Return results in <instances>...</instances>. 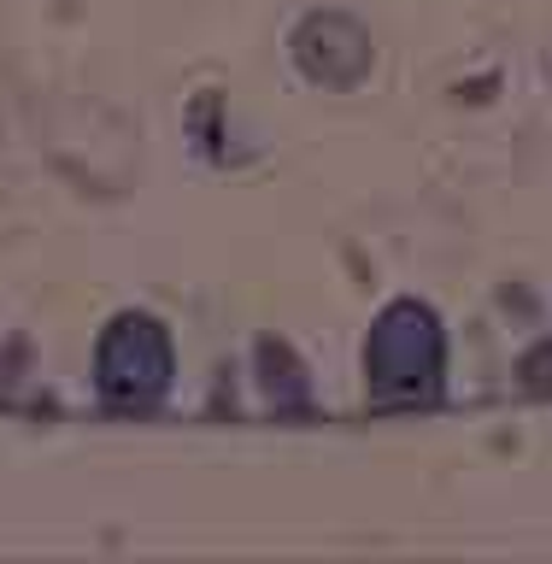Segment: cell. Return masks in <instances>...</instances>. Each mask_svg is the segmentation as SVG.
<instances>
[{
  "mask_svg": "<svg viewBox=\"0 0 552 564\" xmlns=\"http://www.w3.org/2000/svg\"><path fill=\"white\" fill-rule=\"evenodd\" d=\"M447 382V329L423 300H388L365 335V394L377 405H423Z\"/></svg>",
  "mask_w": 552,
  "mask_h": 564,
  "instance_id": "1",
  "label": "cell"
},
{
  "mask_svg": "<svg viewBox=\"0 0 552 564\" xmlns=\"http://www.w3.org/2000/svg\"><path fill=\"white\" fill-rule=\"evenodd\" d=\"M176 382L171 329L153 312H118L95 341V388L118 412H153Z\"/></svg>",
  "mask_w": 552,
  "mask_h": 564,
  "instance_id": "2",
  "label": "cell"
},
{
  "mask_svg": "<svg viewBox=\"0 0 552 564\" xmlns=\"http://www.w3.org/2000/svg\"><path fill=\"white\" fill-rule=\"evenodd\" d=\"M289 53L300 65V77L317 88H359L377 65L370 30L347 12H306L289 35Z\"/></svg>",
  "mask_w": 552,
  "mask_h": 564,
  "instance_id": "3",
  "label": "cell"
},
{
  "mask_svg": "<svg viewBox=\"0 0 552 564\" xmlns=\"http://www.w3.org/2000/svg\"><path fill=\"white\" fill-rule=\"evenodd\" d=\"M253 359H259V388H264V400H271L277 412H306V405H312L306 365H300L282 341H259Z\"/></svg>",
  "mask_w": 552,
  "mask_h": 564,
  "instance_id": "4",
  "label": "cell"
},
{
  "mask_svg": "<svg viewBox=\"0 0 552 564\" xmlns=\"http://www.w3.org/2000/svg\"><path fill=\"white\" fill-rule=\"evenodd\" d=\"M518 377H523L529 388H552V341H541V347H529V352H523Z\"/></svg>",
  "mask_w": 552,
  "mask_h": 564,
  "instance_id": "5",
  "label": "cell"
}]
</instances>
